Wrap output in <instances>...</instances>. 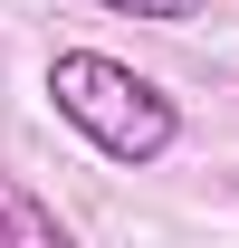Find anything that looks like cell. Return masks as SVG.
Returning a JSON list of instances; mask_svg holds the SVG:
<instances>
[{"mask_svg":"<svg viewBox=\"0 0 239 248\" xmlns=\"http://www.w3.org/2000/svg\"><path fill=\"white\" fill-rule=\"evenodd\" d=\"M48 105H58L105 162H163L182 143V105L153 86V77H134L124 58H105V48H58V58H48Z\"/></svg>","mask_w":239,"mask_h":248,"instance_id":"6da1fadb","label":"cell"},{"mask_svg":"<svg viewBox=\"0 0 239 248\" xmlns=\"http://www.w3.org/2000/svg\"><path fill=\"white\" fill-rule=\"evenodd\" d=\"M96 10H115V19H163V29H182V19H201L210 0H96Z\"/></svg>","mask_w":239,"mask_h":248,"instance_id":"3957f363","label":"cell"},{"mask_svg":"<svg viewBox=\"0 0 239 248\" xmlns=\"http://www.w3.org/2000/svg\"><path fill=\"white\" fill-rule=\"evenodd\" d=\"M0 248H67V219L38 191H19L10 172H0Z\"/></svg>","mask_w":239,"mask_h":248,"instance_id":"7a4b0ae2","label":"cell"}]
</instances>
